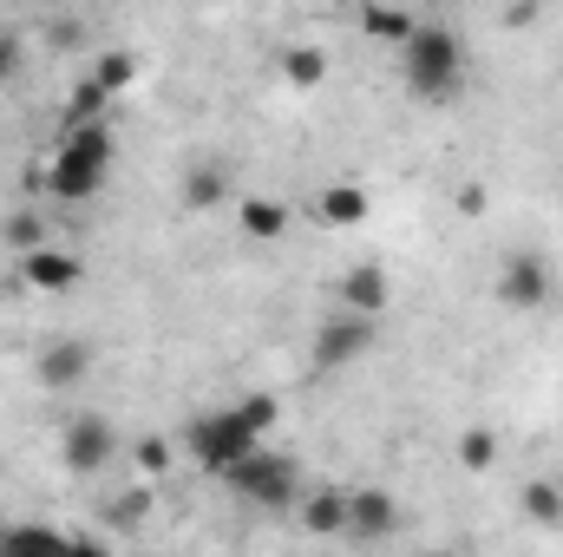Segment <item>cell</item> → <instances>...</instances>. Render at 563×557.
I'll use <instances>...</instances> for the list:
<instances>
[{
	"instance_id": "obj_25",
	"label": "cell",
	"mask_w": 563,
	"mask_h": 557,
	"mask_svg": "<svg viewBox=\"0 0 563 557\" xmlns=\"http://www.w3.org/2000/svg\"><path fill=\"white\" fill-rule=\"evenodd\" d=\"M144 512H151V492H119L112 499V525H139Z\"/></svg>"
},
{
	"instance_id": "obj_13",
	"label": "cell",
	"mask_w": 563,
	"mask_h": 557,
	"mask_svg": "<svg viewBox=\"0 0 563 557\" xmlns=\"http://www.w3.org/2000/svg\"><path fill=\"white\" fill-rule=\"evenodd\" d=\"M314 217L334 223V230H354V223H367V190H354V184H328L321 204H314Z\"/></svg>"
},
{
	"instance_id": "obj_11",
	"label": "cell",
	"mask_w": 563,
	"mask_h": 557,
	"mask_svg": "<svg viewBox=\"0 0 563 557\" xmlns=\"http://www.w3.org/2000/svg\"><path fill=\"white\" fill-rule=\"evenodd\" d=\"M394 525H400V512L387 492H347V532L354 538H387Z\"/></svg>"
},
{
	"instance_id": "obj_18",
	"label": "cell",
	"mask_w": 563,
	"mask_h": 557,
	"mask_svg": "<svg viewBox=\"0 0 563 557\" xmlns=\"http://www.w3.org/2000/svg\"><path fill=\"white\" fill-rule=\"evenodd\" d=\"M459 466L465 472H492L498 466V433L492 426H465L459 433Z\"/></svg>"
},
{
	"instance_id": "obj_28",
	"label": "cell",
	"mask_w": 563,
	"mask_h": 557,
	"mask_svg": "<svg viewBox=\"0 0 563 557\" xmlns=\"http://www.w3.org/2000/svg\"><path fill=\"white\" fill-rule=\"evenodd\" d=\"M321 7H347V0H321Z\"/></svg>"
},
{
	"instance_id": "obj_27",
	"label": "cell",
	"mask_w": 563,
	"mask_h": 557,
	"mask_svg": "<svg viewBox=\"0 0 563 557\" xmlns=\"http://www.w3.org/2000/svg\"><path fill=\"white\" fill-rule=\"evenodd\" d=\"M459 217H485V184H465L459 190Z\"/></svg>"
},
{
	"instance_id": "obj_1",
	"label": "cell",
	"mask_w": 563,
	"mask_h": 557,
	"mask_svg": "<svg viewBox=\"0 0 563 557\" xmlns=\"http://www.w3.org/2000/svg\"><path fill=\"white\" fill-rule=\"evenodd\" d=\"M106 177H112V125H106V119L66 125L53 164H46V190H53L59 204H86V197L106 190Z\"/></svg>"
},
{
	"instance_id": "obj_26",
	"label": "cell",
	"mask_w": 563,
	"mask_h": 557,
	"mask_svg": "<svg viewBox=\"0 0 563 557\" xmlns=\"http://www.w3.org/2000/svg\"><path fill=\"white\" fill-rule=\"evenodd\" d=\"M13 73H20V40H13V33H0V86H7Z\"/></svg>"
},
{
	"instance_id": "obj_17",
	"label": "cell",
	"mask_w": 563,
	"mask_h": 557,
	"mask_svg": "<svg viewBox=\"0 0 563 557\" xmlns=\"http://www.w3.org/2000/svg\"><path fill=\"white\" fill-rule=\"evenodd\" d=\"M223 190H230V171H223V164H197V171L184 177V204H197V210L223 204Z\"/></svg>"
},
{
	"instance_id": "obj_24",
	"label": "cell",
	"mask_w": 563,
	"mask_h": 557,
	"mask_svg": "<svg viewBox=\"0 0 563 557\" xmlns=\"http://www.w3.org/2000/svg\"><path fill=\"white\" fill-rule=\"evenodd\" d=\"M132 459H139V472H151V479H157V472H170V459H177V452H170V439H157V433H151V439H139V446H132Z\"/></svg>"
},
{
	"instance_id": "obj_23",
	"label": "cell",
	"mask_w": 563,
	"mask_h": 557,
	"mask_svg": "<svg viewBox=\"0 0 563 557\" xmlns=\"http://www.w3.org/2000/svg\"><path fill=\"white\" fill-rule=\"evenodd\" d=\"M525 512H531V518H544V525H558V518H563V492H558V485H525Z\"/></svg>"
},
{
	"instance_id": "obj_21",
	"label": "cell",
	"mask_w": 563,
	"mask_h": 557,
	"mask_svg": "<svg viewBox=\"0 0 563 557\" xmlns=\"http://www.w3.org/2000/svg\"><path fill=\"white\" fill-rule=\"evenodd\" d=\"M92 79H99V86H106V92L119 99V92H125V86L139 79V59H132V53H106V59L92 66Z\"/></svg>"
},
{
	"instance_id": "obj_2",
	"label": "cell",
	"mask_w": 563,
	"mask_h": 557,
	"mask_svg": "<svg viewBox=\"0 0 563 557\" xmlns=\"http://www.w3.org/2000/svg\"><path fill=\"white\" fill-rule=\"evenodd\" d=\"M400 53H407V86H413V99H452V92H459V66H465L459 33H445V26H413Z\"/></svg>"
},
{
	"instance_id": "obj_14",
	"label": "cell",
	"mask_w": 563,
	"mask_h": 557,
	"mask_svg": "<svg viewBox=\"0 0 563 557\" xmlns=\"http://www.w3.org/2000/svg\"><path fill=\"white\" fill-rule=\"evenodd\" d=\"M321 79H328V53H321V46H288V53H282V86L314 92Z\"/></svg>"
},
{
	"instance_id": "obj_9",
	"label": "cell",
	"mask_w": 563,
	"mask_h": 557,
	"mask_svg": "<svg viewBox=\"0 0 563 557\" xmlns=\"http://www.w3.org/2000/svg\"><path fill=\"white\" fill-rule=\"evenodd\" d=\"M33 374H40V387L66 394V387H79V381L92 374V348H86V341H53V348H40Z\"/></svg>"
},
{
	"instance_id": "obj_15",
	"label": "cell",
	"mask_w": 563,
	"mask_h": 557,
	"mask_svg": "<svg viewBox=\"0 0 563 557\" xmlns=\"http://www.w3.org/2000/svg\"><path fill=\"white\" fill-rule=\"evenodd\" d=\"M301 525H308L314 538L347 532V492H314V499H301Z\"/></svg>"
},
{
	"instance_id": "obj_20",
	"label": "cell",
	"mask_w": 563,
	"mask_h": 557,
	"mask_svg": "<svg viewBox=\"0 0 563 557\" xmlns=\"http://www.w3.org/2000/svg\"><path fill=\"white\" fill-rule=\"evenodd\" d=\"M230 407L250 419V426H256L263 439H269V433L282 426V401H276V394H243V401H230Z\"/></svg>"
},
{
	"instance_id": "obj_5",
	"label": "cell",
	"mask_w": 563,
	"mask_h": 557,
	"mask_svg": "<svg viewBox=\"0 0 563 557\" xmlns=\"http://www.w3.org/2000/svg\"><path fill=\"white\" fill-rule=\"evenodd\" d=\"M498 302L505 308H544L558 302V270L544 250H511L505 270H498Z\"/></svg>"
},
{
	"instance_id": "obj_19",
	"label": "cell",
	"mask_w": 563,
	"mask_h": 557,
	"mask_svg": "<svg viewBox=\"0 0 563 557\" xmlns=\"http://www.w3.org/2000/svg\"><path fill=\"white\" fill-rule=\"evenodd\" d=\"M106 106H112V92H106L99 79H79V92L66 99V125H86V119H106Z\"/></svg>"
},
{
	"instance_id": "obj_3",
	"label": "cell",
	"mask_w": 563,
	"mask_h": 557,
	"mask_svg": "<svg viewBox=\"0 0 563 557\" xmlns=\"http://www.w3.org/2000/svg\"><path fill=\"white\" fill-rule=\"evenodd\" d=\"M236 499H250V505H269V512H282V505H301V479H295V459H282V452H243L236 466H223L217 472Z\"/></svg>"
},
{
	"instance_id": "obj_4",
	"label": "cell",
	"mask_w": 563,
	"mask_h": 557,
	"mask_svg": "<svg viewBox=\"0 0 563 557\" xmlns=\"http://www.w3.org/2000/svg\"><path fill=\"white\" fill-rule=\"evenodd\" d=\"M256 446H263V433L236 414V407H217V414L190 419V433H184V452H190L210 479H217L223 466H236L243 452H256Z\"/></svg>"
},
{
	"instance_id": "obj_6",
	"label": "cell",
	"mask_w": 563,
	"mask_h": 557,
	"mask_svg": "<svg viewBox=\"0 0 563 557\" xmlns=\"http://www.w3.org/2000/svg\"><path fill=\"white\" fill-rule=\"evenodd\" d=\"M374 341H380V315L347 308L341 321H328V328L314 335V361H321V368H347V361H361Z\"/></svg>"
},
{
	"instance_id": "obj_7",
	"label": "cell",
	"mask_w": 563,
	"mask_h": 557,
	"mask_svg": "<svg viewBox=\"0 0 563 557\" xmlns=\"http://www.w3.org/2000/svg\"><path fill=\"white\" fill-rule=\"evenodd\" d=\"M112 452H119L112 419H99V414L66 419V433H59V459H66L73 472H99V466H112Z\"/></svg>"
},
{
	"instance_id": "obj_8",
	"label": "cell",
	"mask_w": 563,
	"mask_h": 557,
	"mask_svg": "<svg viewBox=\"0 0 563 557\" xmlns=\"http://www.w3.org/2000/svg\"><path fill=\"white\" fill-rule=\"evenodd\" d=\"M79 276H86V263L79 256H66V250H26L20 256V282L26 288H40V295H66V288H79Z\"/></svg>"
},
{
	"instance_id": "obj_16",
	"label": "cell",
	"mask_w": 563,
	"mask_h": 557,
	"mask_svg": "<svg viewBox=\"0 0 563 557\" xmlns=\"http://www.w3.org/2000/svg\"><path fill=\"white\" fill-rule=\"evenodd\" d=\"M361 26H367V40H380V46H407V33H413L420 20H413L407 7H367Z\"/></svg>"
},
{
	"instance_id": "obj_22",
	"label": "cell",
	"mask_w": 563,
	"mask_h": 557,
	"mask_svg": "<svg viewBox=\"0 0 563 557\" xmlns=\"http://www.w3.org/2000/svg\"><path fill=\"white\" fill-rule=\"evenodd\" d=\"M7 243H13V256H26V250L46 243V223H40L33 210H13V217H7Z\"/></svg>"
},
{
	"instance_id": "obj_12",
	"label": "cell",
	"mask_w": 563,
	"mask_h": 557,
	"mask_svg": "<svg viewBox=\"0 0 563 557\" xmlns=\"http://www.w3.org/2000/svg\"><path fill=\"white\" fill-rule=\"evenodd\" d=\"M236 223H243L250 243H282V230H288V204H276V197H243V204H236Z\"/></svg>"
},
{
	"instance_id": "obj_10",
	"label": "cell",
	"mask_w": 563,
	"mask_h": 557,
	"mask_svg": "<svg viewBox=\"0 0 563 557\" xmlns=\"http://www.w3.org/2000/svg\"><path fill=\"white\" fill-rule=\"evenodd\" d=\"M341 308H361V315H387V295H394V282H387V270L380 263H354L347 276H341Z\"/></svg>"
}]
</instances>
